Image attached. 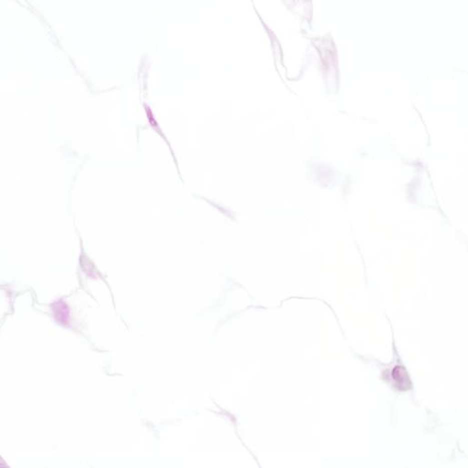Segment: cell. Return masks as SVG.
<instances>
[{"instance_id":"obj_1","label":"cell","mask_w":468,"mask_h":468,"mask_svg":"<svg viewBox=\"0 0 468 468\" xmlns=\"http://www.w3.org/2000/svg\"><path fill=\"white\" fill-rule=\"evenodd\" d=\"M392 377L395 382V386L400 390H407L412 386L407 371L403 366L397 365L396 367L393 368Z\"/></svg>"},{"instance_id":"obj_2","label":"cell","mask_w":468,"mask_h":468,"mask_svg":"<svg viewBox=\"0 0 468 468\" xmlns=\"http://www.w3.org/2000/svg\"><path fill=\"white\" fill-rule=\"evenodd\" d=\"M52 310L54 312L56 320L62 324H66L69 321V309L63 302H57L53 304Z\"/></svg>"}]
</instances>
